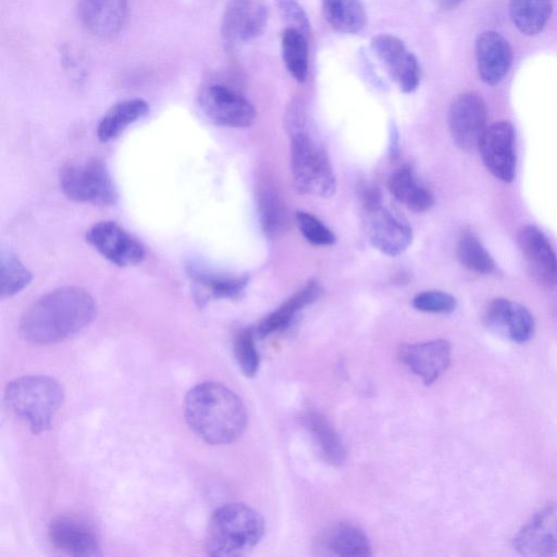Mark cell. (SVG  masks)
<instances>
[{
    "instance_id": "cell-2",
    "label": "cell",
    "mask_w": 557,
    "mask_h": 557,
    "mask_svg": "<svg viewBox=\"0 0 557 557\" xmlns=\"http://www.w3.org/2000/svg\"><path fill=\"white\" fill-rule=\"evenodd\" d=\"M189 428L206 443L225 445L238 440L247 426V412L242 399L218 382L194 386L184 401Z\"/></svg>"
},
{
    "instance_id": "cell-4",
    "label": "cell",
    "mask_w": 557,
    "mask_h": 557,
    "mask_svg": "<svg viewBox=\"0 0 557 557\" xmlns=\"http://www.w3.org/2000/svg\"><path fill=\"white\" fill-rule=\"evenodd\" d=\"M262 516L243 503H227L215 509L209 520L206 549L210 556H242L252 549L264 534Z\"/></svg>"
},
{
    "instance_id": "cell-13",
    "label": "cell",
    "mask_w": 557,
    "mask_h": 557,
    "mask_svg": "<svg viewBox=\"0 0 557 557\" xmlns=\"http://www.w3.org/2000/svg\"><path fill=\"white\" fill-rule=\"evenodd\" d=\"M516 552L524 556L557 554V504L541 507L512 539Z\"/></svg>"
},
{
    "instance_id": "cell-12",
    "label": "cell",
    "mask_w": 557,
    "mask_h": 557,
    "mask_svg": "<svg viewBox=\"0 0 557 557\" xmlns=\"http://www.w3.org/2000/svg\"><path fill=\"white\" fill-rule=\"evenodd\" d=\"M485 168L498 180L511 182L516 174L515 129L508 121L486 126L478 145Z\"/></svg>"
},
{
    "instance_id": "cell-20",
    "label": "cell",
    "mask_w": 557,
    "mask_h": 557,
    "mask_svg": "<svg viewBox=\"0 0 557 557\" xmlns=\"http://www.w3.org/2000/svg\"><path fill=\"white\" fill-rule=\"evenodd\" d=\"M475 58L481 79L488 85L498 84L512 63V49L507 39L495 30L482 32L475 41Z\"/></svg>"
},
{
    "instance_id": "cell-5",
    "label": "cell",
    "mask_w": 557,
    "mask_h": 557,
    "mask_svg": "<svg viewBox=\"0 0 557 557\" xmlns=\"http://www.w3.org/2000/svg\"><path fill=\"white\" fill-rule=\"evenodd\" d=\"M8 409L23 420L33 434L47 432L64 401L61 384L48 375H25L5 386Z\"/></svg>"
},
{
    "instance_id": "cell-6",
    "label": "cell",
    "mask_w": 557,
    "mask_h": 557,
    "mask_svg": "<svg viewBox=\"0 0 557 557\" xmlns=\"http://www.w3.org/2000/svg\"><path fill=\"white\" fill-rule=\"evenodd\" d=\"M59 180L63 193L75 201L109 206L117 199L107 165L98 158L67 162Z\"/></svg>"
},
{
    "instance_id": "cell-14",
    "label": "cell",
    "mask_w": 557,
    "mask_h": 557,
    "mask_svg": "<svg viewBox=\"0 0 557 557\" xmlns=\"http://www.w3.org/2000/svg\"><path fill=\"white\" fill-rule=\"evenodd\" d=\"M366 212V233L371 245L382 253L396 257L412 242V231L400 216L383 205Z\"/></svg>"
},
{
    "instance_id": "cell-27",
    "label": "cell",
    "mask_w": 557,
    "mask_h": 557,
    "mask_svg": "<svg viewBox=\"0 0 557 557\" xmlns=\"http://www.w3.org/2000/svg\"><path fill=\"white\" fill-rule=\"evenodd\" d=\"M322 11L330 27L342 34H357L367 24L361 0H322Z\"/></svg>"
},
{
    "instance_id": "cell-1",
    "label": "cell",
    "mask_w": 557,
    "mask_h": 557,
    "mask_svg": "<svg viewBox=\"0 0 557 557\" xmlns=\"http://www.w3.org/2000/svg\"><path fill=\"white\" fill-rule=\"evenodd\" d=\"M96 315V304L84 288L66 286L35 301L23 314L20 333L34 344L64 341L85 329Z\"/></svg>"
},
{
    "instance_id": "cell-36",
    "label": "cell",
    "mask_w": 557,
    "mask_h": 557,
    "mask_svg": "<svg viewBox=\"0 0 557 557\" xmlns=\"http://www.w3.org/2000/svg\"><path fill=\"white\" fill-rule=\"evenodd\" d=\"M277 8L289 27L301 32L306 37L310 33V22L298 0H277Z\"/></svg>"
},
{
    "instance_id": "cell-21",
    "label": "cell",
    "mask_w": 557,
    "mask_h": 557,
    "mask_svg": "<svg viewBox=\"0 0 557 557\" xmlns=\"http://www.w3.org/2000/svg\"><path fill=\"white\" fill-rule=\"evenodd\" d=\"M318 547L327 555L369 556L372 547L366 533L356 524L342 521L327 528L318 540Z\"/></svg>"
},
{
    "instance_id": "cell-10",
    "label": "cell",
    "mask_w": 557,
    "mask_h": 557,
    "mask_svg": "<svg viewBox=\"0 0 557 557\" xmlns=\"http://www.w3.org/2000/svg\"><path fill=\"white\" fill-rule=\"evenodd\" d=\"M371 47L403 92L410 94L418 88L421 81L419 61L400 38L392 34H379L372 38Z\"/></svg>"
},
{
    "instance_id": "cell-32",
    "label": "cell",
    "mask_w": 557,
    "mask_h": 557,
    "mask_svg": "<svg viewBox=\"0 0 557 557\" xmlns=\"http://www.w3.org/2000/svg\"><path fill=\"white\" fill-rule=\"evenodd\" d=\"M457 258L467 269L488 274L495 270V262L479 238L472 233H465L457 244Z\"/></svg>"
},
{
    "instance_id": "cell-28",
    "label": "cell",
    "mask_w": 557,
    "mask_h": 557,
    "mask_svg": "<svg viewBox=\"0 0 557 557\" xmlns=\"http://www.w3.org/2000/svg\"><path fill=\"white\" fill-rule=\"evenodd\" d=\"M553 12L552 0H510L509 15L517 29L527 35L540 34Z\"/></svg>"
},
{
    "instance_id": "cell-19",
    "label": "cell",
    "mask_w": 557,
    "mask_h": 557,
    "mask_svg": "<svg viewBox=\"0 0 557 557\" xmlns=\"http://www.w3.org/2000/svg\"><path fill=\"white\" fill-rule=\"evenodd\" d=\"M128 15L127 0H79L78 17L84 28L98 38L116 36Z\"/></svg>"
},
{
    "instance_id": "cell-33",
    "label": "cell",
    "mask_w": 557,
    "mask_h": 557,
    "mask_svg": "<svg viewBox=\"0 0 557 557\" xmlns=\"http://www.w3.org/2000/svg\"><path fill=\"white\" fill-rule=\"evenodd\" d=\"M234 355L243 373L252 376L259 368V355L250 329L240 330L234 338Z\"/></svg>"
},
{
    "instance_id": "cell-24",
    "label": "cell",
    "mask_w": 557,
    "mask_h": 557,
    "mask_svg": "<svg viewBox=\"0 0 557 557\" xmlns=\"http://www.w3.org/2000/svg\"><path fill=\"white\" fill-rule=\"evenodd\" d=\"M258 207L264 234L271 239L282 237L289 227V214L281 194L270 182L259 187Z\"/></svg>"
},
{
    "instance_id": "cell-16",
    "label": "cell",
    "mask_w": 557,
    "mask_h": 557,
    "mask_svg": "<svg viewBox=\"0 0 557 557\" xmlns=\"http://www.w3.org/2000/svg\"><path fill=\"white\" fill-rule=\"evenodd\" d=\"M483 319L490 330L518 344L528 342L534 332L531 312L524 306L507 298L498 297L491 300Z\"/></svg>"
},
{
    "instance_id": "cell-38",
    "label": "cell",
    "mask_w": 557,
    "mask_h": 557,
    "mask_svg": "<svg viewBox=\"0 0 557 557\" xmlns=\"http://www.w3.org/2000/svg\"><path fill=\"white\" fill-rule=\"evenodd\" d=\"M465 0H438L440 4L445 9H453Z\"/></svg>"
},
{
    "instance_id": "cell-7",
    "label": "cell",
    "mask_w": 557,
    "mask_h": 557,
    "mask_svg": "<svg viewBox=\"0 0 557 557\" xmlns=\"http://www.w3.org/2000/svg\"><path fill=\"white\" fill-rule=\"evenodd\" d=\"M199 103L206 115L219 125L248 127L256 119V110L251 102L222 84H211L203 88Z\"/></svg>"
},
{
    "instance_id": "cell-17",
    "label": "cell",
    "mask_w": 557,
    "mask_h": 557,
    "mask_svg": "<svg viewBox=\"0 0 557 557\" xmlns=\"http://www.w3.org/2000/svg\"><path fill=\"white\" fill-rule=\"evenodd\" d=\"M518 245L537 282L557 286V256L544 233L534 225H524L518 233Z\"/></svg>"
},
{
    "instance_id": "cell-35",
    "label": "cell",
    "mask_w": 557,
    "mask_h": 557,
    "mask_svg": "<svg viewBox=\"0 0 557 557\" xmlns=\"http://www.w3.org/2000/svg\"><path fill=\"white\" fill-rule=\"evenodd\" d=\"M412 306L422 312L429 313H449L455 310L456 299L444 292L425 290L419 293L412 299Z\"/></svg>"
},
{
    "instance_id": "cell-30",
    "label": "cell",
    "mask_w": 557,
    "mask_h": 557,
    "mask_svg": "<svg viewBox=\"0 0 557 557\" xmlns=\"http://www.w3.org/2000/svg\"><path fill=\"white\" fill-rule=\"evenodd\" d=\"M301 32L286 27L282 34V58L288 73L298 83L307 79L309 71L308 41Z\"/></svg>"
},
{
    "instance_id": "cell-31",
    "label": "cell",
    "mask_w": 557,
    "mask_h": 557,
    "mask_svg": "<svg viewBox=\"0 0 557 557\" xmlns=\"http://www.w3.org/2000/svg\"><path fill=\"white\" fill-rule=\"evenodd\" d=\"M32 273L11 250H2L0 258V295L12 297L29 284Z\"/></svg>"
},
{
    "instance_id": "cell-8",
    "label": "cell",
    "mask_w": 557,
    "mask_h": 557,
    "mask_svg": "<svg viewBox=\"0 0 557 557\" xmlns=\"http://www.w3.org/2000/svg\"><path fill=\"white\" fill-rule=\"evenodd\" d=\"M486 106L483 98L473 91L458 95L448 110V126L454 143L465 151L478 148L486 128Z\"/></svg>"
},
{
    "instance_id": "cell-3",
    "label": "cell",
    "mask_w": 557,
    "mask_h": 557,
    "mask_svg": "<svg viewBox=\"0 0 557 557\" xmlns=\"http://www.w3.org/2000/svg\"><path fill=\"white\" fill-rule=\"evenodd\" d=\"M287 119L292 131L290 165L296 187L310 196L331 197L336 189V180L325 150L306 132L298 104L289 109Z\"/></svg>"
},
{
    "instance_id": "cell-37",
    "label": "cell",
    "mask_w": 557,
    "mask_h": 557,
    "mask_svg": "<svg viewBox=\"0 0 557 557\" xmlns=\"http://www.w3.org/2000/svg\"><path fill=\"white\" fill-rule=\"evenodd\" d=\"M360 200L364 211L373 210L382 206V195L376 186L372 184L361 185Z\"/></svg>"
},
{
    "instance_id": "cell-34",
    "label": "cell",
    "mask_w": 557,
    "mask_h": 557,
    "mask_svg": "<svg viewBox=\"0 0 557 557\" xmlns=\"http://www.w3.org/2000/svg\"><path fill=\"white\" fill-rule=\"evenodd\" d=\"M295 219L300 233L310 244L330 246L335 243L336 237L333 232L313 214L297 211Z\"/></svg>"
},
{
    "instance_id": "cell-9",
    "label": "cell",
    "mask_w": 557,
    "mask_h": 557,
    "mask_svg": "<svg viewBox=\"0 0 557 557\" xmlns=\"http://www.w3.org/2000/svg\"><path fill=\"white\" fill-rule=\"evenodd\" d=\"M268 8L255 0H231L224 11L221 35L225 47L235 50L259 37L268 22Z\"/></svg>"
},
{
    "instance_id": "cell-23",
    "label": "cell",
    "mask_w": 557,
    "mask_h": 557,
    "mask_svg": "<svg viewBox=\"0 0 557 557\" xmlns=\"http://www.w3.org/2000/svg\"><path fill=\"white\" fill-rule=\"evenodd\" d=\"M322 294L320 284L315 281H309L275 311L267 315L258 325L259 336L264 337L271 333L284 330L289 325L295 314L314 302Z\"/></svg>"
},
{
    "instance_id": "cell-15",
    "label": "cell",
    "mask_w": 557,
    "mask_h": 557,
    "mask_svg": "<svg viewBox=\"0 0 557 557\" xmlns=\"http://www.w3.org/2000/svg\"><path fill=\"white\" fill-rule=\"evenodd\" d=\"M450 351V344L446 339L438 338L404 344L398 349V358L424 384L431 385L448 368Z\"/></svg>"
},
{
    "instance_id": "cell-18",
    "label": "cell",
    "mask_w": 557,
    "mask_h": 557,
    "mask_svg": "<svg viewBox=\"0 0 557 557\" xmlns=\"http://www.w3.org/2000/svg\"><path fill=\"white\" fill-rule=\"evenodd\" d=\"M49 539L60 552L72 556L100 555L99 540L85 521L71 516H60L49 525Z\"/></svg>"
},
{
    "instance_id": "cell-25",
    "label": "cell",
    "mask_w": 557,
    "mask_h": 557,
    "mask_svg": "<svg viewBox=\"0 0 557 557\" xmlns=\"http://www.w3.org/2000/svg\"><path fill=\"white\" fill-rule=\"evenodd\" d=\"M149 112V104L140 98L127 99L112 106L101 117L97 136L108 143L116 138L128 125L140 120Z\"/></svg>"
},
{
    "instance_id": "cell-11",
    "label": "cell",
    "mask_w": 557,
    "mask_h": 557,
    "mask_svg": "<svg viewBox=\"0 0 557 557\" xmlns=\"http://www.w3.org/2000/svg\"><path fill=\"white\" fill-rule=\"evenodd\" d=\"M86 239L102 257L119 267L135 265L145 259L144 246L115 222L94 224L87 231Z\"/></svg>"
},
{
    "instance_id": "cell-26",
    "label": "cell",
    "mask_w": 557,
    "mask_h": 557,
    "mask_svg": "<svg viewBox=\"0 0 557 557\" xmlns=\"http://www.w3.org/2000/svg\"><path fill=\"white\" fill-rule=\"evenodd\" d=\"M391 194L408 209L416 212L429 210L434 203L433 194L414 178L409 166L396 170L388 181Z\"/></svg>"
},
{
    "instance_id": "cell-22",
    "label": "cell",
    "mask_w": 557,
    "mask_h": 557,
    "mask_svg": "<svg viewBox=\"0 0 557 557\" xmlns=\"http://www.w3.org/2000/svg\"><path fill=\"white\" fill-rule=\"evenodd\" d=\"M302 423L326 461L334 466L344 463L347 455L344 442L324 414L307 409Z\"/></svg>"
},
{
    "instance_id": "cell-29",
    "label": "cell",
    "mask_w": 557,
    "mask_h": 557,
    "mask_svg": "<svg viewBox=\"0 0 557 557\" xmlns=\"http://www.w3.org/2000/svg\"><path fill=\"white\" fill-rule=\"evenodd\" d=\"M190 275L200 300L237 298L248 284V276H226L193 269Z\"/></svg>"
}]
</instances>
